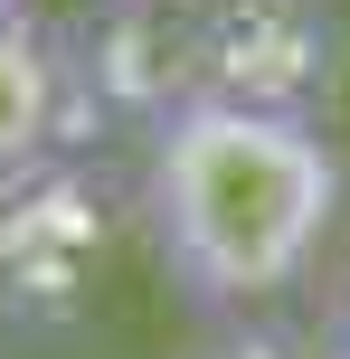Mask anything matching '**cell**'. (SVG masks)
<instances>
[{"mask_svg":"<svg viewBox=\"0 0 350 359\" xmlns=\"http://www.w3.org/2000/svg\"><path fill=\"white\" fill-rule=\"evenodd\" d=\"M142 217L123 208L95 161H57L0 180V322L10 331H76L105 303V274Z\"/></svg>","mask_w":350,"mask_h":359,"instance_id":"2","label":"cell"},{"mask_svg":"<svg viewBox=\"0 0 350 359\" xmlns=\"http://www.w3.org/2000/svg\"><path fill=\"white\" fill-rule=\"evenodd\" d=\"M19 10H29V0H0V19H19Z\"/></svg>","mask_w":350,"mask_h":359,"instance_id":"8","label":"cell"},{"mask_svg":"<svg viewBox=\"0 0 350 359\" xmlns=\"http://www.w3.org/2000/svg\"><path fill=\"white\" fill-rule=\"evenodd\" d=\"M133 217L189 312H265L313 274L341 217V151L313 114L189 95L142 133Z\"/></svg>","mask_w":350,"mask_h":359,"instance_id":"1","label":"cell"},{"mask_svg":"<svg viewBox=\"0 0 350 359\" xmlns=\"http://www.w3.org/2000/svg\"><path fill=\"white\" fill-rule=\"evenodd\" d=\"M199 359H322V341H303L294 322H265V312H227V331Z\"/></svg>","mask_w":350,"mask_h":359,"instance_id":"6","label":"cell"},{"mask_svg":"<svg viewBox=\"0 0 350 359\" xmlns=\"http://www.w3.org/2000/svg\"><path fill=\"white\" fill-rule=\"evenodd\" d=\"M76 95H86V123H142V133L180 114L189 95H208L199 0H114L76 48Z\"/></svg>","mask_w":350,"mask_h":359,"instance_id":"4","label":"cell"},{"mask_svg":"<svg viewBox=\"0 0 350 359\" xmlns=\"http://www.w3.org/2000/svg\"><path fill=\"white\" fill-rule=\"evenodd\" d=\"M199 67L208 95H227V104L313 114L332 95L341 38L322 0H199Z\"/></svg>","mask_w":350,"mask_h":359,"instance_id":"3","label":"cell"},{"mask_svg":"<svg viewBox=\"0 0 350 359\" xmlns=\"http://www.w3.org/2000/svg\"><path fill=\"white\" fill-rule=\"evenodd\" d=\"M322 359H350V284H341V303H332V322H322Z\"/></svg>","mask_w":350,"mask_h":359,"instance_id":"7","label":"cell"},{"mask_svg":"<svg viewBox=\"0 0 350 359\" xmlns=\"http://www.w3.org/2000/svg\"><path fill=\"white\" fill-rule=\"evenodd\" d=\"M86 95H76V48L57 29H38L29 10L0 19V180L57 161L86 142Z\"/></svg>","mask_w":350,"mask_h":359,"instance_id":"5","label":"cell"}]
</instances>
